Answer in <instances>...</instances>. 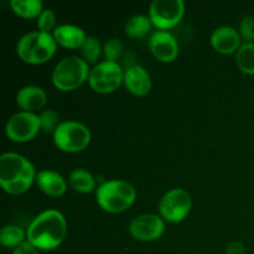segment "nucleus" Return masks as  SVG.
<instances>
[{
  "mask_svg": "<svg viewBox=\"0 0 254 254\" xmlns=\"http://www.w3.org/2000/svg\"><path fill=\"white\" fill-rule=\"evenodd\" d=\"M124 81V71L118 62L104 61L94 64L89 72L88 82L97 93H112L121 87Z\"/></svg>",
  "mask_w": 254,
  "mask_h": 254,
  "instance_id": "0eeeda50",
  "label": "nucleus"
},
{
  "mask_svg": "<svg viewBox=\"0 0 254 254\" xmlns=\"http://www.w3.org/2000/svg\"><path fill=\"white\" fill-rule=\"evenodd\" d=\"M96 198L104 211L109 213H121L135 202L136 190L128 181H104L97 188Z\"/></svg>",
  "mask_w": 254,
  "mask_h": 254,
  "instance_id": "20e7f679",
  "label": "nucleus"
},
{
  "mask_svg": "<svg viewBox=\"0 0 254 254\" xmlns=\"http://www.w3.org/2000/svg\"><path fill=\"white\" fill-rule=\"evenodd\" d=\"M241 41L240 31L228 25L217 27L211 34V45L216 51L223 55L236 54L242 45Z\"/></svg>",
  "mask_w": 254,
  "mask_h": 254,
  "instance_id": "ddd939ff",
  "label": "nucleus"
},
{
  "mask_svg": "<svg viewBox=\"0 0 254 254\" xmlns=\"http://www.w3.org/2000/svg\"><path fill=\"white\" fill-rule=\"evenodd\" d=\"M246 247L241 241H233L226 248V254H245Z\"/></svg>",
  "mask_w": 254,
  "mask_h": 254,
  "instance_id": "c85d7f7f",
  "label": "nucleus"
},
{
  "mask_svg": "<svg viewBox=\"0 0 254 254\" xmlns=\"http://www.w3.org/2000/svg\"><path fill=\"white\" fill-rule=\"evenodd\" d=\"M102 50L103 49H102L101 41L96 36H87L81 46L82 59L88 64H96L98 61L99 56H101Z\"/></svg>",
  "mask_w": 254,
  "mask_h": 254,
  "instance_id": "5701e85b",
  "label": "nucleus"
},
{
  "mask_svg": "<svg viewBox=\"0 0 254 254\" xmlns=\"http://www.w3.org/2000/svg\"><path fill=\"white\" fill-rule=\"evenodd\" d=\"M122 51H123V44L118 39L107 40L103 46V54L107 61L117 62V60L121 57Z\"/></svg>",
  "mask_w": 254,
  "mask_h": 254,
  "instance_id": "393cba45",
  "label": "nucleus"
},
{
  "mask_svg": "<svg viewBox=\"0 0 254 254\" xmlns=\"http://www.w3.org/2000/svg\"><path fill=\"white\" fill-rule=\"evenodd\" d=\"M241 37L246 40V42H254V16L247 15L240 21L238 27Z\"/></svg>",
  "mask_w": 254,
  "mask_h": 254,
  "instance_id": "bb28decb",
  "label": "nucleus"
},
{
  "mask_svg": "<svg viewBox=\"0 0 254 254\" xmlns=\"http://www.w3.org/2000/svg\"><path fill=\"white\" fill-rule=\"evenodd\" d=\"M192 200L190 193L180 188L169 190L159 202V212L165 221L179 223L185 220L191 211Z\"/></svg>",
  "mask_w": 254,
  "mask_h": 254,
  "instance_id": "6e6552de",
  "label": "nucleus"
},
{
  "mask_svg": "<svg viewBox=\"0 0 254 254\" xmlns=\"http://www.w3.org/2000/svg\"><path fill=\"white\" fill-rule=\"evenodd\" d=\"M124 86L135 96H146L151 91V76L144 67L134 64L124 71Z\"/></svg>",
  "mask_w": 254,
  "mask_h": 254,
  "instance_id": "4468645a",
  "label": "nucleus"
},
{
  "mask_svg": "<svg viewBox=\"0 0 254 254\" xmlns=\"http://www.w3.org/2000/svg\"><path fill=\"white\" fill-rule=\"evenodd\" d=\"M153 22L146 15L138 14L131 16L126 24V34L133 39L144 37L151 30Z\"/></svg>",
  "mask_w": 254,
  "mask_h": 254,
  "instance_id": "aec40b11",
  "label": "nucleus"
},
{
  "mask_svg": "<svg viewBox=\"0 0 254 254\" xmlns=\"http://www.w3.org/2000/svg\"><path fill=\"white\" fill-rule=\"evenodd\" d=\"M149 49L161 62H173L179 55V42L168 30H156L150 35Z\"/></svg>",
  "mask_w": 254,
  "mask_h": 254,
  "instance_id": "f8f14e48",
  "label": "nucleus"
},
{
  "mask_svg": "<svg viewBox=\"0 0 254 254\" xmlns=\"http://www.w3.org/2000/svg\"><path fill=\"white\" fill-rule=\"evenodd\" d=\"M68 183L69 186L77 192L89 193L93 190H97L94 176L86 169H73L68 175Z\"/></svg>",
  "mask_w": 254,
  "mask_h": 254,
  "instance_id": "a211bd4d",
  "label": "nucleus"
},
{
  "mask_svg": "<svg viewBox=\"0 0 254 254\" xmlns=\"http://www.w3.org/2000/svg\"><path fill=\"white\" fill-rule=\"evenodd\" d=\"M36 184L42 192L51 197H60L67 191V181L64 176L50 169H45L37 173Z\"/></svg>",
  "mask_w": 254,
  "mask_h": 254,
  "instance_id": "dca6fc26",
  "label": "nucleus"
},
{
  "mask_svg": "<svg viewBox=\"0 0 254 254\" xmlns=\"http://www.w3.org/2000/svg\"><path fill=\"white\" fill-rule=\"evenodd\" d=\"M54 143L60 150L66 153H78L91 143V130L77 121H64L60 123L52 134Z\"/></svg>",
  "mask_w": 254,
  "mask_h": 254,
  "instance_id": "423d86ee",
  "label": "nucleus"
},
{
  "mask_svg": "<svg viewBox=\"0 0 254 254\" xmlns=\"http://www.w3.org/2000/svg\"><path fill=\"white\" fill-rule=\"evenodd\" d=\"M52 35H54L57 44L71 50L81 49L82 44H83L87 37L83 29L72 24L59 25L54 30Z\"/></svg>",
  "mask_w": 254,
  "mask_h": 254,
  "instance_id": "f3484780",
  "label": "nucleus"
},
{
  "mask_svg": "<svg viewBox=\"0 0 254 254\" xmlns=\"http://www.w3.org/2000/svg\"><path fill=\"white\" fill-rule=\"evenodd\" d=\"M41 129L45 133H52L60 126V113L55 109H44L39 114Z\"/></svg>",
  "mask_w": 254,
  "mask_h": 254,
  "instance_id": "b1692460",
  "label": "nucleus"
},
{
  "mask_svg": "<svg viewBox=\"0 0 254 254\" xmlns=\"http://www.w3.org/2000/svg\"><path fill=\"white\" fill-rule=\"evenodd\" d=\"M47 94L39 86H25L17 91L16 104L20 109L29 113H36L46 106Z\"/></svg>",
  "mask_w": 254,
  "mask_h": 254,
  "instance_id": "2eb2a0df",
  "label": "nucleus"
},
{
  "mask_svg": "<svg viewBox=\"0 0 254 254\" xmlns=\"http://www.w3.org/2000/svg\"><path fill=\"white\" fill-rule=\"evenodd\" d=\"M41 129L40 118L36 113L20 111L10 117L5 126V134L15 143H26L32 140Z\"/></svg>",
  "mask_w": 254,
  "mask_h": 254,
  "instance_id": "9d476101",
  "label": "nucleus"
},
{
  "mask_svg": "<svg viewBox=\"0 0 254 254\" xmlns=\"http://www.w3.org/2000/svg\"><path fill=\"white\" fill-rule=\"evenodd\" d=\"M10 6L15 14L25 19L39 17L44 11V4L41 0H11Z\"/></svg>",
  "mask_w": 254,
  "mask_h": 254,
  "instance_id": "6ab92c4d",
  "label": "nucleus"
},
{
  "mask_svg": "<svg viewBox=\"0 0 254 254\" xmlns=\"http://www.w3.org/2000/svg\"><path fill=\"white\" fill-rule=\"evenodd\" d=\"M129 232L135 240L141 242H153L164 235L165 222L161 216L155 213H143L133 218L129 225Z\"/></svg>",
  "mask_w": 254,
  "mask_h": 254,
  "instance_id": "9b49d317",
  "label": "nucleus"
},
{
  "mask_svg": "<svg viewBox=\"0 0 254 254\" xmlns=\"http://www.w3.org/2000/svg\"><path fill=\"white\" fill-rule=\"evenodd\" d=\"M89 64L79 56H67L57 62L52 71V83L62 92L74 91L89 77Z\"/></svg>",
  "mask_w": 254,
  "mask_h": 254,
  "instance_id": "39448f33",
  "label": "nucleus"
},
{
  "mask_svg": "<svg viewBox=\"0 0 254 254\" xmlns=\"http://www.w3.org/2000/svg\"><path fill=\"white\" fill-rule=\"evenodd\" d=\"M185 14L183 0H154L149 6V17L158 30L176 26Z\"/></svg>",
  "mask_w": 254,
  "mask_h": 254,
  "instance_id": "1a4fd4ad",
  "label": "nucleus"
},
{
  "mask_svg": "<svg viewBox=\"0 0 254 254\" xmlns=\"http://www.w3.org/2000/svg\"><path fill=\"white\" fill-rule=\"evenodd\" d=\"M57 45L51 32L36 30L20 37L16 44V54L26 64H41L54 57Z\"/></svg>",
  "mask_w": 254,
  "mask_h": 254,
  "instance_id": "7ed1b4c3",
  "label": "nucleus"
},
{
  "mask_svg": "<svg viewBox=\"0 0 254 254\" xmlns=\"http://www.w3.org/2000/svg\"><path fill=\"white\" fill-rule=\"evenodd\" d=\"M12 254H39V250L34 247L29 241H25L22 245H20L19 247L12 251Z\"/></svg>",
  "mask_w": 254,
  "mask_h": 254,
  "instance_id": "cd10ccee",
  "label": "nucleus"
},
{
  "mask_svg": "<svg viewBox=\"0 0 254 254\" xmlns=\"http://www.w3.org/2000/svg\"><path fill=\"white\" fill-rule=\"evenodd\" d=\"M56 15L51 9H44V11L37 17V27L40 31L50 32L51 30L56 29Z\"/></svg>",
  "mask_w": 254,
  "mask_h": 254,
  "instance_id": "a878e982",
  "label": "nucleus"
},
{
  "mask_svg": "<svg viewBox=\"0 0 254 254\" xmlns=\"http://www.w3.org/2000/svg\"><path fill=\"white\" fill-rule=\"evenodd\" d=\"M26 232L16 225H6L0 232V243L5 248H16L25 242Z\"/></svg>",
  "mask_w": 254,
  "mask_h": 254,
  "instance_id": "412c9836",
  "label": "nucleus"
},
{
  "mask_svg": "<svg viewBox=\"0 0 254 254\" xmlns=\"http://www.w3.org/2000/svg\"><path fill=\"white\" fill-rule=\"evenodd\" d=\"M238 68L247 74H254V42H245L236 52Z\"/></svg>",
  "mask_w": 254,
  "mask_h": 254,
  "instance_id": "4be33fe9",
  "label": "nucleus"
},
{
  "mask_svg": "<svg viewBox=\"0 0 254 254\" xmlns=\"http://www.w3.org/2000/svg\"><path fill=\"white\" fill-rule=\"evenodd\" d=\"M34 164L17 153H4L0 156V185L9 195L26 192L36 181Z\"/></svg>",
  "mask_w": 254,
  "mask_h": 254,
  "instance_id": "f03ea898",
  "label": "nucleus"
},
{
  "mask_svg": "<svg viewBox=\"0 0 254 254\" xmlns=\"http://www.w3.org/2000/svg\"><path fill=\"white\" fill-rule=\"evenodd\" d=\"M67 233V222L60 211H42L30 222L26 240L40 251H52L62 245Z\"/></svg>",
  "mask_w": 254,
  "mask_h": 254,
  "instance_id": "f257e3e1",
  "label": "nucleus"
}]
</instances>
